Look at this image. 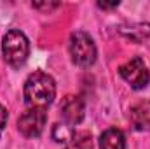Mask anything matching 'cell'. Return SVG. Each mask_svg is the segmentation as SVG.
<instances>
[{
	"label": "cell",
	"mask_w": 150,
	"mask_h": 149,
	"mask_svg": "<svg viewBox=\"0 0 150 149\" xmlns=\"http://www.w3.org/2000/svg\"><path fill=\"white\" fill-rule=\"evenodd\" d=\"M68 49L72 62L79 67H91L96 62V44L93 37L86 32H74L70 35Z\"/></svg>",
	"instance_id": "cell-3"
},
{
	"label": "cell",
	"mask_w": 150,
	"mask_h": 149,
	"mask_svg": "<svg viewBox=\"0 0 150 149\" xmlns=\"http://www.w3.org/2000/svg\"><path fill=\"white\" fill-rule=\"evenodd\" d=\"M65 149H93V139L87 132H75L74 137L67 142Z\"/></svg>",
	"instance_id": "cell-9"
},
{
	"label": "cell",
	"mask_w": 150,
	"mask_h": 149,
	"mask_svg": "<svg viewBox=\"0 0 150 149\" xmlns=\"http://www.w3.org/2000/svg\"><path fill=\"white\" fill-rule=\"evenodd\" d=\"M100 149H126V137L120 130L108 128L100 137Z\"/></svg>",
	"instance_id": "cell-8"
},
{
	"label": "cell",
	"mask_w": 150,
	"mask_h": 149,
	"mask_svg": "<svg viewBox=\"0 0 150 149\" xmlns=\"http://www.w3.org/2000/svg\"><path fill=\"white\" fill-rule=\"evenodd\" d=\"M2 54L7 65L19 69L26 63L30 56V42L21 30H9L2 39Z\"/></svg>",
	"instance_id": "cell-2"
},
{
	"label": "cell",
	"mask_w": 150,
	"mask_h": 149,
	"mask_svg": "<svg viewBox=\"0 0 150 149\" xmlns=\"http://www.w3.org/2000/svg\"><path fill=\"white\" fill-rule=\"evenodd\" d=\"M47 123V114L44 109H28L23 112L18 119V130L23 137L26 139H35L38 137Z\"/></svg>",
	"instance_id": "cell-5"
},
{
	"label": "cell",
	"mask_w": 150,
	"mask_h": 149,
	"mask_svg": "<svg viewBox=\"0 0 150 149\" xmlns=\"http://www.w3.org/2000/svg\"><path fill=\"white\" fill-rule=\"evenodd\" d=\"M35 9H44V11H51V9H56L59 4H38V2H33L32 4Z\"/></svg>",
	"instance_id": "cell-12"
},
{
	"label": "cell",
	"mask_w": 150,
	"mask_h": 149,
	"mask_svg": "<svg viewBox=\"0 0 150 149\" xmlns=\"http://www.w3.org/2000/svg\"><path fill=\"white\" fill-rule=\"evenodd\" d=\"M5 125H7V111H5L4 105H0V135L5 128Z\"/></svg>",
	"instance_id": "cell-11"
},
{
	"label": "cell",
	"mask_w": 150,
	"mask_h": 149,
	"mask_svg": "<svg viewBox=\"0 0 150 149\" xmlns=\"http://www.w3.org/2000/svg\"><path fill=\"white\" fill-rule=\"evenodd\" d=\"M119 74L133 90H143L150 82V72L147 69V65H145V62L140 56L126 62L124 65H120Z\"/></svg>",
	"instance_id": "cell-4"
},
{
	"label": "cell",
	"mask_w": 150,
	"mask_h": 149,
	"mask_svg": "<svg viewBox=\"0 0 150 149\" xmlns=\"http://www.w3.org/2000/svg\"><path fill=\"white\" fill-rule=\"evenodd\" d=\"M74 133H75V130L70 125H67V123H58V125H54V128H52V139H54L56 142L67 144V142L74 137Z\"/></svg>",
	"instance_id": "cell-10"
},
{
	"label": "cell",
	"mask_w": 150,
	"mask_h": 149,
	"mask_svg": "<svg viewBox=\"0 0 150 149\" xmlns=\"http://www.w3.org/2000/svg\"><path fill=\"white\" fill-rule=\"evenodd\" d=\"M61 117L67 125H79L86 116V104L79 95H67L61 102Z\"/></svg>",
	"instance_id": "cell-6"
},
{
	"label": "cell",
	"mask_w": 150,
	"mask_h": 149,
	"mask_svg": "<svg viewBox=\"0 0 150 149\" xmlns=\"http://www.w3.org/2000/svg\"><path fill=\"white\" fill-rule=\"evenodd\" d=\"M25 102L30 109H44L56 98V82L45 72H33L25 81Z\"/></svg>",
	"instance_id": "cell-1"
},
{
	"label": "cell",
	"mask_w": 150,
	"mask_h": 149,
	"mask_svg": "<svg viewBox=\"0 0 150 149\" xmlns=\"http://www.w3.org/2000/svg\"><path fill=\"white\" fill-rule=\"evenodd\" d=\"M129 119L134 130L150 132V100H142L134 104L129 111Z\"/></svg>",
	"instance_id": "cell-7"
},
{
	"label": "cell",
	"mask_w": 150,
	"mask_h": 149,
	"mask_svg": "<svg viewBox=\"0 0 150 149\" xmlns=\"http://www.w3.org/2000/svg\"><path fill=\"white\" fill-rule=\"evenodd\" d=\"M98 7H101V9H113V7H119V0H115V2H98Z\"/></svg>",
	"instance_id": "cell-13"
}]
</instances>
